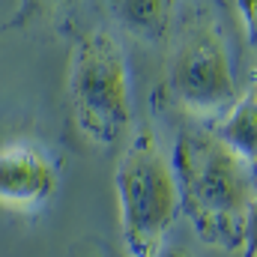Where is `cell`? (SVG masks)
Listing matches in <instances>:
<instances>
[{"label": "cell", "mask_w": 257, "mask_h": 257, "mask_svg": "<svg viewBox=\"0 0 257 257\" xmlns=\"http://www.w3.org/2000/svg\"><path fill=\"white\" fill-rule=\"evenodd\" d=\"M60 189V165L36 141L0 147V203L18 212L42 209Z\"/></svg>", "instance_id": "5b68a950"}, {"label": "cell", "mask_w": 257, "mask_h": 257, "mask_svg": "<svg viewBox=\"0 0 257 257\" xmlns=\"http://www.w3.org/2000/svg\"><path fill=\"white\" fill-rule=\"evenodd\" d=\"M87 257H120V254H114V251H108L105 245H96V248H90V254Z\"/></svg>", "instance_id": "7c38bea8"}, {"label": "cell", "mask_w": 257, "mask_h": 257, "mask_svg": "<svg viewBox=\"0 0 257 257\" xmlns=\"http://www.w3.org/2000/svg\"><path fill=\"white\" fill-rule=\"evenodd\" d=\"M171 165L180 183V206L194 233L224 251H242L245 215L257 194V165L230 150L215 128H183Z\"/></svg>", "instance_id": "6da1fadb"}, {"label": "cell", "mask_w": 257, "mask_h": 257, "mask_svg": "<svg viewBox=\"0 0 257 257\" xmlns=\"http://www.w3.org/2000/svg\"><path fill=\"white\" fill-rule=\"evenodd\" d=\"M168 96L189 114H218L236 99L233 63L224 33L209 9H194L183 18L165 69Z\"/></svg>", "instance_id": "277c9868"}, {"label": "cell", "mask_w": 257, "mask_h": 257, "mask_svg": "<svg viewBox=\"0 0 257 257\" xmlns=\"http://www.w3.org/2000/svg\"><path fill=\"white\" fill-rule=\"evenodd\" d=\"M81 0H18L6 30H33L42 24H57L69 12H75Z\"/></svg>", "instance_id": "ba28073f"}, {"label": "cell", "mask_w": 257, "mask_h": 257, "mask_svg": "<svg viewBox=\"0 0 257 257\" xmlns=\"http://www.w3.org/2000/svg\"><path fill=\"white\" fill-rule=\"evenodd\" d=\"M114 18L141 39H162L171 30L177 0H108Z\"/></svg>", "instance_id": "8992f818"}, {"label": "cell", "mask_w": 257, "mask_h": 257, "mask_svg": "<svg viewBox=\"0 0 257 257\" xmlns=\"http://www.w3.org/2000/svg\"><path fill=\"white\" fill-rule=\"evenodd\" d=\"M159 257H194V254L192 251H186V248H180V245H171V248L165 245V248L159 251Z\"/></svg>", "instance_id": "8fae6325"}, {"label": "cell", "mask_w": 257, "mask_h": 257, "mask_svg": "<svg viewBox=\"0 0 257 257\" xmlns=\"http://www.w3.org/2000/svg\"><path fill=\"white\" fill-rule=\"evenodd\" d=\"M114 189L120 236L128 257H159L183 206L171 156L150 128L138 132L117 159Z\"/></svg>", "instance_id": "7a4b0ae2"}, {"label": "cell", "mask_w": 257, "mask_h": 257, "mask_svg": "<svg viewBox=\"0 0 257 257\" xmlns=\"http://www.w3.org/2000/svg\"><path fill=\"white\" fill-rule=\"evenodd\" d=\"M69 105L81 135L93 147H117L132 128V81L120 39L93 27L84 30L69 57Z\"/></svg>", "instance_id": "3957f363"}, {"label": "cell", "mask_w": 257, "mask_h": 257, "mask_svg": "<svg viewBox=\"0 0 257 257\" xmlns=\"http://www.w3.org/2000/svg\"><path fill=\"white\" fill-rule=\"evenodd\" d=\"M254 90H257V69H254Z\"/></svg>", "instance_id": "4fadbf2b"}, {"label": "cell", "mask_w": 257, "mask_h": 257, "mask_svg": "<svg viewBox=\"0 0 257 257\" xmlns=\"http://www.w3.org/2000/svg\"><path fill=\"white\" fill-rule=\"evenodd\" d=\"M236 9H239V18L245 24L251 48H257V0H236Z\"/></svg>", "instance_id": "30bf717a"}, {"label": "cell", "mask_w": 257, "mask_h": 257, "mask_svg": "<svg viewBox=\"0 0 257 257\" xmlns=\"http://www.w3.org/2000/svg\"><path fill=\"white\" fill-rule=\"evenodd\" d=\"M215 135L230 150H236L245 162L257 165V90L254 87L227 108V114L215 123Z\"/></svg>", "instance_id": "52a82bcc"}, {"label": "cell", "mask_w": 257, "mask_h": 257, "mask_svg": "<svg viewBox=\"0 0 257 257\" xmlns=\"http://www.w3.org/2000/svg\"><path fill=\"white\" fill-rule=\"evenodd\" d=\"M242 251L245 257H257V194L245 215V236H242Z\"/></svg>", "instance_id": "9c48e42d"}]
</instances>
